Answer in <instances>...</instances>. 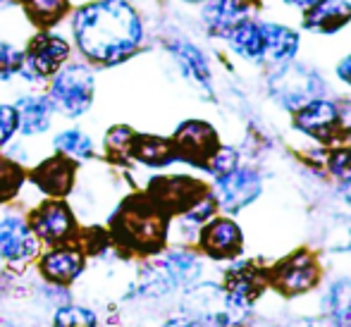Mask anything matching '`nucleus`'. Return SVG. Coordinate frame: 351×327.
<instances>
[{
  "label": "nucleus",
  "mask_w": 351,
  "mask_h": 327,
  "mask_svg": "<svg viewBox=\"0 0 351 327\" xmlns=\"http://www.w3.org/2000/svg\"><path fill=\"white\" fill-rule=\"evenodd\" d=\"M72 38L88 62L115 67L143 41V22L130 0H91L72 14Z\"/></svg>",
  "instance_id": "nucleus-1"
},
{
  "label": "nucleus",
  "mask_w": 351,
  "mask_h": 327,
  "mask_svg": "<svg viewBox=\"0 0 351 327\" xmlns=\"http://www.w3.org/2000/svg\"><path fill=\"white\" fill-rule=\"evenodd\" d=\"M167 213L148 194H136L122 201L110 222V241L122 251L153 256L167 239Z\"/></svg>",
  "instance_id": "nucleus-2"
},
{
  "label": "nucleus",
  "mask_w": 351,
  "mask_h": 327,
  "mask_svg": "<svg viewBox=\"0 0 351 327\" xmlns=\"http://www.w3.org/2000/svg\"><path fill=\"white\" fill-rule=\"evenodd\" d=\"M328 86L325 79L315 67L306 65V62L289 60L285 65L273 67L268 74V93L280 108L294 112L301 106L315 101V98L325 96Z\"/></svg>",
  "instance_id": "nucleus-3"
},
{
  "label": "nucleus",
  "mask_w": 351,
  "mask_h": 327,
  "mask_svg": "<svg viewBox=\"0 0 351 327\" xmlns=\"http://www.w3.org/2000/svg\"><path fill=\"white\" fill-rule=\"evenodd\" d=\"M93 96H96V77L82 62L62 65L53 74V82L48 86V98L56 112L72 120L82 117L93 106Z\"/></svg>",
  "instance_id": "nucleus-4"
},
{
  "label": "nucleus",
  "mask_w": 351,
  "mask_h": 327,
  "mask_svg": "<svg viewBox=\"0 0 351 327\" xmlns=\"http://www.w3.org/2000/svg\"><path fill=\"white\" fill-rule=\"evenodd\" d=\"M70 43L65 36L53 32H41L36 36L29 38V46L24 51V67H22V77H27L29 82H38V79L53 77L67 60H70Z\"/></svg>",
  "instance_id": "nucleus-5"
},
{
  "label": "nucleus",
  "mask_w": 351,
  "mask_h": 327,
  "mask_svg": "<svg viewBox=\"0 0 351 327\" xmlns=\"http://www.w3.org/2000/svg\"><path fill=\"white\" fill-rule=\"evenodd\" d=\"M27 220L36 239L46 246L67 244V241H74L79 237L77 217L62 198H48V201L38 203Z\"/></svg>",
  "instance_id": "nucleus-6"
},
{
  "label": "nucleus",
  "mask_w": 351,
  "mask_h": 327,
  "mask_svg": "<svg viewBox=\"0 0 351 327\" xmlns=\"http://www.w3.org/2000/svg\"><path fill=\"white\" fill-rule=\"evenodd\" d=\"M263 191V177L258 170L249 165H237L230 172L215 177L210 194L215 196L217 208H222L225 213H239L246 206L256 201Z\"/></svg>",
  "instance_id": "nucleus-7"
},
{
  "label": "nucleus",
  "mask_w": 351,
  "mask_h": 327,
  "mask_svg": "<svg viewBox=\"0 0 351 327\" xmlns=\"http://www.w3.org/2000/svg\"><path fill=\"white\" fill-rule=\"evenodd\" d=\"M263 280L265 275L261 272V267H256L251 261H241L227 270L222 291H225V308L230 318L232 313H251L258 296L263 294Z\"/></svg>",
  "instance_id": "nucleus-8"
},
{
  "label": "nucleus",
  "mask_w": 351,
  "mask_h": 327,
  "mask_svg": "<svg viewBox=\"0 0 351 327\" xmlns=\"http://www.w3.org/2000/svg\"><path fill=\"white\" fill-rule=\"evenodd\" d=\"M342 112H339V103L330 101V98L320 96L315 101L301 106L294 110V127L299 132L308 134L311 138L320 143H330L337 138L339 127H342Z\"/></svg>",
  "instance_id": "nucleus-9"
},
{
  "label": "nucleus",
  "mask_w": 351,
  "mask_h": 327,
  "mask_svg": "<svg viewBox=\"0 0 351 327\" xmlns=\"http://www.w3.org/2000/svg\"><path fill=\"white\" fill-rule=\"evenodd\" d=\"M268 277L285 296H299L318 287L320 265L313 254L299 251V254L282 261L273 272H268Z\"/></svg>",
  "instance_id": "nucleus-10"
},
{
  "label": "nucleus",
  "mask_w": 351,
  "mask_h": 327,
  "mask_svg": "<svg viewBox=\"0 0 351 327\" xmlns=\"http://www.w3.org/2000/svg\"><path fill=\"white\" fill-rule=\"evenodd\" d=\"M86 267V254L77 241L51 246V251L38 258V272L46 282L56 287H67L82 277Z\"/></svg>",
  "instance_id": "nucleus-11"
},
{
  "label": "nucleus",
  "mask_w": 351,
  "mask_h": 327,
  "mask_svg": "<svg viewBox=\"0 0 351 327\" xmlns=\"http://www.w3.org/2000/svg\"><path fill=\"white\" fill-rule=\"evenodd\" d=\"M172 146H175L177 160H186L204 167L208 156L220 143H217V134L208 122L186 120L177 127L175 136H172Z\"/></svg>",
  "instance_id": "nucleus-12"
},
{
  "label": "nucleus",
  "mask_w": 351,
  "mask_h": 327,
  "mask_svg": "<svg viewBox=\"0 0 351 327\" xmlns=\"http://www.w3.org/2000/svg\"><path fill=\"white\" fill-rule=\"evenodd\" d=\"M206 186L201 182L191 180V177L177 175V177H156L148 184V196L167 213V215H180L182 210L191 206Z\"/></svg>",
  "instance_id": "nucleus-13"
},
{
  "label": "nucleus",
  "mask_w": 351,
  "mask_h": 327,
  "mask_svg": "<svg viewBox=\"0 0 351 327\" xmlns=\"http://www.w3.org/2000/svg\"><path fill=\"white\" fill-rule=\"evenodd\" d=\"M36 234L29 227V220L22 215L0 217V258L8 263H27L38 256Z\"/></svg>",
  "instance_id": "nucleus-14"
},
{
  "label": "nucleus",
  "mask_w": 351,
  "mask_h": 327,
  "mask_svg": "<svg viewBox=\"0 0 351 327\" xmlns=\"http://www.w3.org/2000/svg\"><path fill=\"white\" fill-rule=\"evenodd\" d=\"M196 241H199L201 251L210 258H237L244 246V232L232 217H210L201 227Z\"/></svg>",
  "instance_id": "nucleus-15"
},
{
  "label": "nucleus",
  "mask_w": 351,
  "mask_h": 327,
  "mask_svg": "<svg viewBox=\"0 0 351 327\" xmlns=\"http://www.w3.org/2000/svg\"><path fill=\"white\" fill-rule=\"evenodd\" d=\"M74 177H77V162L70 160L67 156H62V153L46 158V160H41L29 172V182L41 194L51 198H62L70 194L74 186Z\"/></svg>",
  "instance_id": "nucleus-16"
},
{
  "label": "nucleus",
  "mask_w": 351,
  "mask_h": 327,
  "mask_svg": "<svg viewBox=\"0 0 351 327\" xmlns=\"http://www.w3.org/2000/svg\"><path fill=\"white\" fill-rule=\"evenodd\" d=\"M167 51L175 58L182 77H184L196 91L204 93L206 98H213V72H210L208 58L204 56V51L189 41H172L170 46H167Z\"/></svg>",
  "instance_id": "nucleus-17"
},
{
  "label": "nucleus",
  "mask_w": 351,
  "mask_h": 327,
  "mask_svg": "<svg viewBox=\"0 0 351 327\" xmlns=\"http://www.w3.org/2000/svg\"><path fill=\"white\" fill-rule=\"evenodd\" d=\"M17 132L24 136H38V134L48 132L53 125V108L48 93H27V96H19L17 103Z\"/></svg>",
  "instance_id": "nucleus-18"
},
{
  "label": "nucleus",
  "mask_w": 351,
  "mask_h": 327,
  "mask_svg": "<svg viewBox=\"0 0 351 327\" xmlns=\"http://www.w3.org/2000/svg\"><path fill=\"white\" fill-rule=\"evenodd\" d=\"M351 22V0H315L304 10V27L313 34H335Z\"/></svg>",
  "instance_id": "nucleus-19"
},
{
  "label": "nucleus",
  "mask_w": 351,
  "mask_h": 327,
  "mask_svg": "<svg viewBox=\"0 0 351 327\" xmlns=\"http://www.w3.org/2000/svg\"><path fill=\"white\" fill-rule=\"evenodd\" d=\"M227 43H230L232 53L239 56L246 62H263L265 53V34H263V22L244 17L241 22H237L227 34Z\"/></svg>",
  "instance_id": "nucleus-20"
},
{
  "label": "nucleus",
  "mask_w": 351,
  "mask_h": 327,
  "mask_svg": "<svg viewBox=\"0 0 351 327\" xmlns=\"http://www.w3.org/2000/svg\"><path fill=\"white\" fill-rule=\"evenodd\" d=\"M263 34H265V53L263 62H268L270 67L285 65V62L294 60L299 53L301 36L299 32H294L287 24L278 22H263Z\"/></svg>",
  "instance_id": "nucleus-21"
},
{
  "label": "nucleus",
  "mask_w": 351,
  "mask_h": 327,
  "mask_svg": "<svg viewBox=\"0 0 351 327\" xmlns=\"http://www.w3.org/2000/svg\"><path fill=\"white\" fill-rule=\"evenodd\" d=\"M246 17V0H204L201 22L210 36L225 38L237 22Z\"/></svg>",
  "instance_id": "nucleus-22"
},
{
  "label": "nucleus",
  "mask_w": 351,
  "mask_h": 327,
  "mask_svg": "<svg viewBox=\"0 0 351 327\" xmlns=\"http://www.w3.org/2000/svg\"><path fill=\"white\" fill-rule=\"evenodd\" d=\"M130 158L146 167H165L172 160H177V153L175 146H172V138L153 136V134H136Z\"/></svg>",
  "instance_id": "nucleus-23"
},
{
  "label": "nucleus",
  "mask_w": 351,
  "mask_h": 327,
  "mask_svg": "<svg viewBox=\"0 0 351 327\" xmlns=\"http://www.w3.org/2000/svg\"><path fill=\"white\" fill-rule=\"evenodd\" d=\"M320 308L335 325H351V277H337L328 284Z\"/></svg>",
  "instance_id": "nucleus-24"
},
{
  "label": "nucleus",
  "mask_w": 351,
  "mask_h": 327,
  "mask_svg": "<svg viewBox=\"0 0 351 327\" xmlns=\"http://www.w3.org/2000/svg\"><path fill=\"white\" fill-rule=\"evenodd\" d=\"M27 19L38 29H51L70 12V0H22Z\"/></svg>",
  "instance_id": "nucleus-25"
},
{
  "label": "nucleus",
  "mask_w": 351,
  "mask_h": 327,
  "mask_svg": "<svg viewBox=\"0 0 351 327\" xmlns=\"http://www.w3.org/2000/svg\"><path fill=\"white\" fill-rule=\"evenodd\" d=\"M53 146L58 153L67 156L74 162H86L96 156V146H93L91 136L84 134L82 130H65L53 138Z\"/></svg>",
  "instance_id": "nucleus-26"
},
{
  "label": "nucleus",
  "mask_w": 351,
  "mask_h": 327,
  "mask_svg": "<svg viewBox=\"0 0 351 327\" xmlns=\"http://www.w3.org/2000/svg\"><path fill=\"white\" fill-rule=\"evenodd\" d=\"M24 182H27V175H24L22 165L10 156H0V203L12 201L22 191Z\"/></svg>",
  "instance_id": "nucleus-27"
},
{
  "label": "nucleus",
  "mask_w": 351,
  "mask_h": 327,
  "mask_svg": "<svg viewBox=\"0 0 351 327\" xmlns=\"http://www.w3.org/2000/svg\"><path fill=\"white\" fill-rule=\"evenodd\" d=\"M136 132L127 125H117L112 127L110 132L106 134V153L112 158V160H130V153H132V143H134Z\"/></svg>",
  "instance_id": "nucleus-28"
},
{
  "label": "nucleus",
  "mask_w": 351,
  "mask_h": 327,
  "mask_svg": "<svg viewBox=\"0 0 351 327\" xmlns=\"http://www.w3.org/2000/svg\"><path fill=\"white\" fill-rule=\"evenodd\" d=\"M53 323L62 325V327H93V325H98V315L93 313L91 308H86V306L65 304L56 311Z\"/></svg>",
  "instance_id": "nucleus-29"
},
{
  "label": "nucleus",
  "mask_w": 351,
  "mask_h": 327,
  "mask_svg": "<svg viewBox=\"0 0 351 327\" xmlns=\"http://www.w3.org/2000/svg\"><path fill=\"white\" fill-rule=\"evenodd\" d=\"M24 67V51L12 41H0V79H12Z\"/></svg>",
  "instance_id": "nucleus-30"
},
{
  "label": "nucleus",
  "mask_w": 351,
  "mask_h": 327,
  "mask_svg": "<svg viewBox=\"0 0 351 327\" xmlns=\"http://www.w3.org/2000/svg\"><path fill=\"white\" fill-rule=\"evenodd\" d=\"M239 165V153L234 151V148L230 146H217L215 151L208 156V160H206V170L210 172L213 177H220L225 175V172H230L232 167Z\"/></svg>",
  "instance_id": "nucleus-31"
},
{
  "label": "nucleus",
  "mask_w": 351,
  "mask_h": 327,
  "mask_svg": "<svg viewBox=\"0 0 351 327\" xmlns=\"http://www.w3.org/2000/svg\"><path fill=\"white\" fill-rule=\"evenodd\" d=\"M325 165H328V172L337 182L351 180V146L330 151L328 156H325Z\"/></svg>",
  "instance_id": "nucleus-32"
},
{
  "label": "nucleus",
  "mask_w": 351,
  "mask_h": 327,
  "mask_svg": "<svg viewBox=\"0 0 351 327\" xmlns=\"http://www.w3.org/2000/svg\"><path fill=\"white\" fill-rule=\"evenodd\" d=\"M14 134H17V108L12 103L0 101V146L12 141Z\"/></svg>",
  "instance_id": "nucleus-33"
},
{
  "label": "nucleus",
  "mask_w": 351,
  "mask_h": 327,
  "mask_svg": "<svg viewBox=\"0 0 351 327\" xmlns=\"http://www.w3.org/2000/svg\"><path fill=\"white\" fill-rule=\"evenodd\" d=\"M335 74H337V77L342 79L347 86H351V53H349V56H344L342 60L337 62V67H335Z\"/></svg>",
  "instance_id": "nucleus-34"
},
{
  "label": "nucleus",
  "mask_w": 351,
  "mask_h": 327,
  "mask_svg": "<svg viewBox=\"0 0 351 327\" xmlns=\"http://www.w3.org/2000/svg\"><path fill=\"white\" fill-rule=\"evenodd\" d=\"M282 3H285L287 8H294V10H301V12H304V10H308L315 0H282Z\"/></svg>",
  "instance_id": "nucleus-35"
},
{
  "label": "nucleus",
  "mask_w": 351,
  "mask_h": 327,
  "mask_svg": "<svg viewBox=\"0 0 351 327\" xmlns=\"http://www.w3.org/2000/svg\"><path fill=\"white\" fill-rule=\"evenodd\" d=\"M182 3H191V5H199V3H204V0H182Z\"/></svg>",
  "instance_id": "nucleus-36"
},
{
  "label": "nucleus",
  "mask_w": 351,
  "mask_h": 327,
  "mask_svg": "<svg viewBox=\"0 0 351 327\" xmlns=\"http://www.w3.org/2000/svg\"><path fill=\"white\" fill-rule=\"evenodd\" d=\"M8 3H12V0H0V8H3V5H8Z\"/></svg>",
  "instance_id": "nucleus-37"
}]
</instances>
